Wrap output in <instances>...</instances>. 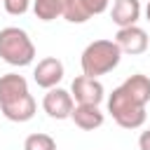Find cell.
Wrapping results in <instances>:
<instances>
[{"label": "cell", "instance_id": "obj_1", "mask_svg": "<svg viewBox=\"0 0 150 150\" xmlns=\"http://www.w3.org/2000/svg\"><path fill=\"white\" fill-rule=\"evenodd\" d=\"M120 59H122V49L117 47L115 40H94L84 47V52L80 56L82 75L98 80V75L115 70L120 66Z\"/></svg>", "mask_w": 150, "mask_h": 150}, {"label": "cell", "instance_id": "obj_2", "mask_svg": "<svg viewBox=\"0 0 150 150\" xmlns=\"http://www.w3.org/2000/svg\"><path fill=\"white\" fill-rule=\"evenodd\" d=\"M0 59L9 66H28L35 59V45L23 28L7 26L0 30Z\"/></svg>", "mask_w": 150, "mask_h": 150}, {"label": "cell", "instance_id": "obj_3", "mask_svg": "<svg viewBox=\"0 0 150 150\" xmlns=\"http://www.w3.org/2000/svg\"><path fill=\"white\" fill-rule=\"evenodd\" d=\"M108 112L122 129H138L145 124V108L138 105L122 87H115L108 96Z\"/></svg>", "mask_w": 150, "mask_h": 150}, {"label": "cell", "instance_id": "obj_4", "mask_svg": "<svg viewBox=\"0 0 150 150\" xmlns=\"http://www.w3.org/2000/svg\"><path fill=\"white\" fill-rule=\"evenodd\" d=\"M70 94H73V101L80 103V105H98L103 101V96H105V89L96 77L80 75V77L73 80Z\"/></svg>", "mask_w": 150, "mask_h": 150}, {"label": "cell", "instance_id": "obj_5", "mask_svg": "<svg viewBox=\"0 0 150 150\" xmlns=\"http://www.w3.org/2000/svg\"><path fill=\"white\" fill-rule=\"evenodd\" d=\"M42 108L52 120H66V117L73 115L75 101H73L70 91H66L61 87H54V89H47V94L42 98Z\"/></svg>", "mask_w": 150, "mask_h": 150}, {"label": "cell", "instance_id": "obj_6", "mask_svg": "<svg viewBox=\"0 0 150 150\" xmlns=\"http://www.w3.org/2000/svg\"><path fill=\"white\" fill-rule=\"evenodd\" d=\"M33 80L38 87L42 89H54L61 80H63V63L56 56H45L38 61L35 70H33Z\"/></svg>", "mask_w": 150, "mask_h": 150}, {"label": "cell", "instance_id": "obj_7", "mask_svg": "<svg viewBox=\"0 0 150 150\" xmlns=\"http://www.w3.org/2000/svg\"><path fill=\"white\" fill-rule=\"evenodd\" d=\"M115 42L122 49V54H143L148 49V33L141 26H129V28H120L115 33Z\"/></svg>", "mask_w": 150, "mask_h": 150}, {"label": "cell", "instance_id": "obj_8", "mask_svg": "<svg viewBox=\"0 0 150 150\" xmlns=\"http://www.w3.org/2000/svg\"><path fill=\"white\" fill-rule=\"evenodd\" d=\"M28 82L23 75L19 73H7V75H0V108L2 105H9L23 96H28Z\"/></svg>", "mask_w": 150, "mask_h": 150}, {"label": "cell", "instance_id": "obj_9", "mask_svg": "<svg viewBox=\"0 0 150 150\" xmlns=\"http://www.w3.org/2000/svg\"><path fill=\"white\" fill-rule=\"evenodd\" d=\"M110 19L117 28H129L136 26L141 19V2L138 0H115L110 9Z\"/></svg>", "mask_w": 150, "mask_h": 150}, {"label": "cell", "instance_id": "obj_10", "mask_svg": "<svg viewBox=\"0 0 150 150\" xmlns=\"http://www.w3.org/2000/svg\"><path fill=\"white\" fill-rule=\"evenodd\" d=\"M70 120L82 131H94V129H98L105 122V115L98 110V105H80V103H75Z\"/></svg>", "mask_w": 150, "mask_h": 150}, {"label": "cell", "instance_id": "obj_11", "mask_svg": "<svg viewBox=\"0 0 150 150\" xmlns=\"http://www.w3.org/2000/svg\"><path fill=\"white\" fill-rule=\"evenodd\" d=\"M138 105H148L150 103V77L143 75V73H136V75H129L122 84H120Z\"/></svg>", "mask_w": 150, "mask_h": 150}, {"label": "cell", "instance_id": "obj_12", "mask_svg": "<svg viewBox=\"0 0 150 150\" xmlns=\"http://www.w3.org/2000/svg\"><path fill=\"white\" fill-rule=\"evenodd\" d=\"M0 110H2V115H5L9 122H28V120H33V115H35V110H38V103H35L33 94H28V96L9 103V105H2Z\"/></svg>", "mask_w": 150, "mask_h": 150}, {"label": "cell", "instance_id": "obj_13", "mask_svg": "<svg viewBox=\"0 0 150 150\" xmlns=\"http://www.w3.org/2000/svg\"><path fill=\"white\" fill-rule=\"evenodd\" d=\"M68 0H33V12L40 21H54L56 16H63Z\"/></svg>", "mask_w": 150, "mask_h": 150}, {"label": "cell", "instance_id": "obj_14", "mask_svg": "<svg viewBox=\"0 0 150 150\" xmlns=\"http://www.w3.org/2000/svg\"><path fill=\"white\" fill-rule=\"evenodd\" d=\"M23 150H56V141H54L49 134L38 131V134L26 136V141H23Z\"/></svg>", "mask_w": 150, "mask_h": 150}, {"label": "cell", "instance_id": "obj_15", "mask_svg": "<svg viewBox=\"0 0 150 150\" xmlns=\"http://www.w3.org/2000/svg\"><path fill=\"white\" fill-rule=\"evenodd\" d=\"M2 7L7 9V14H12V16H21V14L28 12L30 0H2Z\"/></svg>", "mask_w": 150, "mask_h": 150}, {"label": "cell", "instance_id": "obj_16", "mask_svg": "<svg viewBox=\"0 0 150 150\" xmlns=\"http://www.w3.org/2000/svg\"><path fill=\"white\" fill-rule=\"evenodd\" d=\"M82 2H84V7H87L89 16H94V14H101V12H105L110 0H82Z\"/></svg>", "mask_w": 150, "mask_h": 150}, {"label": "cell", "instance_id": "obj_17", "mask_svg": "<svg viewBox=\"0 0 150 150\" xmlns=\"http://www.w3.org/2000/svg\"><path fill=\"white\" fill-rule=\"evenodd\" d=\"M138 150H150V129L141 131V136H138Z\"/></svg>", "mask_w": 150, "mask_h": 150}, {"label": "cell", "instance_id": "obj_18", "mask_svg": "<svg viewBox=\"0 0 150 150\" xmlns=\"http://www.w3.org/2000/svg\"><path fill=\"white\" fill-rule=\"evenodd\" d=\"M145 16H148V21H150V2H148V7H145Z\"/></svg>", "mask_w": 150, "mask_h": 150}]
</instances>
